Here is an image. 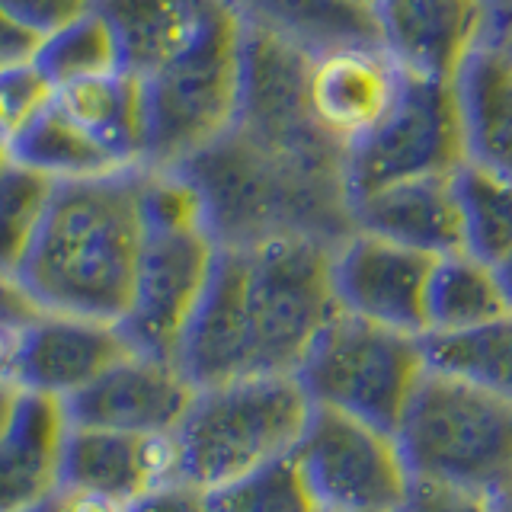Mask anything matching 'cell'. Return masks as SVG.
<instances>
[{"mask_svg": "<svg viewBox=\"0 0 512 512\" xmlns=\"http://www.w3.org/2000/svg\"><path fill=\"white\" fill-rule=\"evenodd\" d=\"M336 314L340 301L327 240L282 234L221 247L176 362L196 388L298 375Z\"/></svg>", "mask_w": 512, "mask_h": 512, "instance_id": "6da1fadb", "label": "cell"}, {"mask_svg": "<svg viewBox=\"0 0 512 512\" xmlns=\"http://www.w3.org/2000/svg\"><path fill=\"white\" fill-rule=\"evenodd\" d=\"M141 173L144 167L55 183L39 237L16 276L42 311L122 324L148 244Z\"/></svg>", "mask_w": 512, "mask_h": 512, "instance_id": "7a4b0ae2", "label": "cell"}, {"mask_svg": "<svg viewBox=\"0 0 512 512\" xmlns=\"http://www.w3.org/2000/svg\"><path fill=\"white\" fill-rule=\"evenodd\" d=\"M311 413L314 400L298 375L237 378L199 388L186 420L173 432L176 480L208 493L292 458Z\"/></svg>", "mask_w": 512, "mask_h": 512, "instance_id": "3957f363", "label": "cell"}, {"mask_svg": "<svg viewBox=\"0 0 512 512\" xmlns=\"http://www.w3.org/2000/svg\"><path fill=\"white\" fill-rule=\"evenodd\" d=\"M413 484L500 503L512 490V400L429 368L397 429Z\"/></svg>", "mask_w": 512, "mask_h": 512, "instance_id": "277c9868", "label": "cell"}, {"mask_svg": "<svg viewBox=\"0 0 512 512\" xmlns=\"http://www.w3.org/2000/svg\"><path fill=\"white\" fill-rule=\"evenodd\" d=\"M247 26L224 4L180 55L144 77L148 167L170 170L231 135L240 119Z\"/></svg>", "mask_w": 512, "mask_h": 512, "instance_id": "5b68a950", "label": "cell"}, {"mask_svg": "<svg viewBox=\"0 0 512 512\" xmlns=\"http://www.w3.org/2000/svg\"><path fill=\"white\" fill-rule=\"evenodd\" d=\"M426 372L423 336L340 311L298 368V381L314 407L397 432Z\"/></svg>", "mask_w": 512, "mask_h": 512, "instance_id": "8992f818", "label": "cell"}, {"mask_svg": "<svg viewBox=\"0 0 512 512\" xmlns=\"http://www.w3.org/2000/svg\"><path fill=\"white\" fill-rule=\"evenodd\" d=\"M461 164H468V138L455 80L404 71L384 119L346 151V196L352 202L404 180L452 176Z\"/></svg>", "mask_w": 512, "mask_h": 512, "instance_id": "52a82bcc", "label": "cell"}, {"mask_svg": "<svg viewBox=\"0 0 512 512\" xmlns=\"http://www.w3.org/2000/svg\"><path fill=\"white\" fill-rule=\"evenodd\" d=\"M320 512H404L413 477L397 432L314 407L292 452Z\"/></svg>", "mask_w": 512, "mask_h": 512, "instance_id": "ba28073f", "label": "cell"}, {"mask_svg": "<svg viewBox=\"0 0 512 512\" xmlns=\"http://www.w3.org/2000/svg\"><path fill=\"white\" fill-rule=\"evenodd\" d=\"M218 250L221 244L208 228L148 231L135 295L122 317V330L135 352L176 362L186 330L212 282Z\"/></svg>", "mask_w": 512, "mask_h": 512, "instance_id": "9c48e42d", "label": "cell"}, {"mask_svg": "<svg viewBox=\"0 0 512 512\" xmlns=\"http://www.w3.org/2000/svg\"><path fill=\"white\" fill-rule=\"evenodd\" d=\"M439 256L388 237L352 231L333 247V288L340 311L404 333L426 336V295Z\"/></svg>", "mask_w": 512, "mask_h": 512, "instance_id": "30bf717a", "label": "cell"}, {"mask_svg": "<svg viewBox=\"0 0 512 512\" xmlns=\"http://www.w3.org/2000/svg\"><path fill=\"white\" fill-rule=\"evenodd\" d=\"M132 352L135 346L116 320L42 311L20 333L10 381L29 394L71 400Z\"/></svg>", "mask_w": 512, "mask_h": 512, "instance_id": "8fae6325", "label": "cell"}, {"mask_svg": "<svg viewBox=\"0 0 512 512\" xmlns=\"http://www.w3.org/2000/svg\"><path fill=\"white\" fill-rule=\"evenodd\" d=\"M199 388L180 362L132 352L90 388L64 400L74 426H100L138 436H173Z\"/></svg>", "mask_w": 512, "mask_h": 512, "instance_id": "7c38bea8", "label": "cell"}, {"mask_svg": "<svg viewBox=\"0 0 512 512\" xmlns=\"http://www.w3.org/2000/svg\"><path fill=\"white\" fill-rule=\"evenodd\" d=\"M404 68L381 42L333 45L308 61V103L336 148L359 144L391 109Z\"/></svg>", "mask_w": 512, "mask_h": 512, "instance_id": "4fadbf2b", "label": "cell"}, {"mask_svg": "<svg viewBox=\"0 0 512 512\" xmlns=\"http://www.w3.org/2000/svg\"><path fill=\"white\" fill-rule=\"evenodd\" d=\"M381 45L410 74L455 80L490 36V0H372Z\"/></svg>", "mask_w": 512, "mask_h": 512, "instance_id": "5bb4252c", "label": "cell"}, {"mask_svg": "<svg viewBox=\"0 0 512 512\" xmlns=\"http://www.w3.org/2000/svg\"><path fill=\"white\" fill-rule=\"evenodd\" d=\"M167 480H176L173 436L74 426L64 448V487L96 500L132 506Z\"/></svg>", "mask_w": 512, "mask_h": 512, "instance_id": "9a60e30c", "label": "cell"}, {"mask_svg": "<svg viewBox=\"0 0 512 512\" xmlns=\"http://www.w3.org/2000/svg\"><path fill=\"white\" fill-rule=\"evenodd\" d=\"M71 416L64 400L20 394L0 436V512H32L64 487V448Z\"/></svg>", "mask_w": 512, "mask_h": 512, "instance_id": "2e32d148", "label": "cell"}, {"mask_svg": "<svg viewBox=\"0 0 512 512\" xmlns=\"http://www.w3.org/2000/svg\"><path fill=\"white\" fill-rule=\"evenodd\" d=\"M352 228L429 256L464 250L461 205L452 176H420L349 202Z\"/></svg>", "mask_w": 512, "mask_h": 512, "instance_id": "e0dca14e", "label": "cell"}, {"mask_svg": "<svg viewBox=\"0 0 512 512\" xmlns=\"http://www.w3.org/2000/svg\"><path fill=\"white\" fill-rule=\"evenodd\" d=\"M468 160L512 173V42L503 32L474 48L455 77Z\"/></svg>", "mask_w": 512, "mask_h": 512, "instance_id": "ac0fdd59", "label": "cell"}, {"mask_svg": "<svg viewBox=\"0 0 512 512\" xmlns=\"http://www.w3.org/2000/svg\"><path fill=\"white\" fill-rule=\"evenodd\" d=\"M58 109L125 170L148 167V93L135 71H112L58 90Z\"/></svg>", "mask_w": 512, "mask_h": 512, "instance_id": "d6986e66", "label": "cell"}, {"mask_svg": "<svg viewBox=\"0 0 512 512\" xmlns=\"http://www.w3.org/2000/svg\"><path fill=\"white\" fill-rule=\"evenodd\" d=\"M247 29L292 42L308 55L333 45L381 42L372 0H224Z\"/></svg>", "mask_w": 512, "mask_h": 512, "instance_id": "ffe728a7", "label": "cell"}, {"mask_svg": "<svg viewBox=\"0 0 512 512\" xmlns=\"http://www.w3.org/2000/svg\"><path fill=\"white\" fill-rule=\"evenodd\" d=\"M218 4L221 0H96V10L116 32L125 68L148 77L199 36Z\"/></svg>", "mask_w": 512, "mask_h": 512, "instance_id": "44dd1931", "label": "cell"}, {"mask_svg": "<svg viewBox=\"0 0 512 512\" xmlns=\"http://www.w3.org/2000/svg\"><path fill=\"white\" fill-rule=\"evenodd\" d=\"M512 304L496 266L468 250L439 256L426 295V333H458L503 317Z\"/></svg>", "mask_w": 512, "mask_h": 512, "instance_id": "7402d4cb", "label": "cell"}, {"mask_svg": "<svg viewBox=\"0 0 512 512\" xmlns=\"http://www.w3.org/2000/svg\"><path fill=\"white\" fill-rule=\"evenodd\" d=\"M464 250L490 266L512 253V173L468 160L455 173Z\"/></svg>", "mask_w": 512, "mask_h": 512, "instance_id": "603a6c76", "label": "cell"}, {"mask_svg": "<svg viewBox=\"0 0 512 512\" xmlns=\"http://www.w3.org/2000/svg\"><path fill=\"white\" fill-rule=\"evenodd\" d=\"M429 368L468 378L512 400V311L458 333H426Z\"/></svg>", "mask_w": 512, "mask_h": 512, "instance_id": "cb8c5ba5", "label": "cell"}, {"mask_svg": "<svg viewBox=\"0 0 512 512\" xmlns=\"http://www.w3.org/2000/svg\"><path fill=\"white\" fill-rule=\"evenodd\" d=\"M13 160L29 170L45 173L48 180H55V183L87 180V176L125 170L116 164V157L103 151L100 144L84 132V128L64 116L58 103L13 144Z\"/></svg>", "mask_w": 512, "mask_h": 512, "instance_id": "d4e9b609", "label": "cell"}, {"mask_svg": "<svg viewBox=\"0 0 512 512\" xmlns=\"http://www.w3.org/2000/svg\"><path fill=\"white\" fill-rule=\"evenodd\" d=\"M36 64L58 90L77 84V80L103 77L125 68L116 32H112L109 20L96 7L68 29L45 39Z\"/></svg>", "mask_w": 512, "mask_h": 512, "instance_id": "484cf974", "label": "cell"}, {"mask_svg": "<svg viewBox=\"0 0 512 512\" xmlns=\"http://www.w3.org/2000/svg\"><path fill=\"white\" fill-rule=\"evenodd\" d=\"M55 180L16 164L0 180V276H20L26 256L39 237Z\"/></svg>", "mask_w": 512, "mask_h": 512, "instance_id": "4316f807", "label": "cell"}, {"mask_svg": "<svg viewBox=\"0 0 512 512\" xmlns=\"http://www.w3.org/2000/svg\"><path fill=\"white\" fill-rule=\"evenodd\" d=\"M208 506L212 512H320L295 458L208 490Z\"/></svg>", "mask_w": 512, "mask_h": 512, "instance_id": "83f0119b", "label": "cell"}, {"mask_svg": "<svg viewBox=\"0 0 512 512\" xmlns=\"http://www.w3.org/2000/svg\"><path fill=\"white\" fill-rule=\"evenodd\" d=\"M55 96L58 87L36 61L0 74V144H7L10 154L13 144L55 106Z\"/></svg>", "mask_w": 512, "mask_h": 512, "instance_id": "f1b7e54d", "label": "cell"}, {"mask_svg": "<svg viewBox=\"0 0 512 512\" xmlns=\"http://www.w3.org/2000/svg\"><path fill=\"white\" fill-rule=\"evenodd\" d=\"M93 7L96 0H0V10L10 13L16 23H23L42 39H52L55 32L68 29Z\"/></svg>", "mask_w": 512, "mask_h": 512, "instance_id": "f546056e", "label": "cell"}, {"mask_svg": "<svg viewBox=\"0 0 512 512\" xmlns=\"http://www.w3.org/2000/svg\"><path fill=\"white\" fill-rule=\"evenodd\" d=\"M404 512H500L496 500L448 487H432V484H413L410 503Z\"/></svg>", "mask_w": 512, "mask_h": 512, "instance_id": "4dcf8cb0", "label": "cell"}, {"mask_svg": "<svg viewBox=\"0 0 512 512\" xmlns=\"http://www.w3.org/2000/svg\"><path fill=\"white\" fill-rule=\"evenodd\" d=\"M128 512H212V506H208L205 490L183 484V480H167L128 506Z\"/></svg>", "mask_w": 512, "mask_h": 512, "instance_id": "1f68e13d", "label": "cell"}, {"mask_svg": "<svg viewBox=\"0 0 512 512\" xmlns=\"http://www.w3.org/2000/svg\"><path fill=\"white\" fill-rule=\"evenodd\" d=\"M42 45H45L42 36H36L23 23H16L10 13L0 10V74L32 64L39 58Z\"/></svg>", "mask_w": 512, "mask_h": 512, "instance_id": "d6a6232c", "label": "cell"}, {"mask_svg": "<svg viewBox=\"0 0 512 512\" xmlns=\"http://www.w3.org/2000/svg\"><path fill=\"white\" fill-rule=\"evenodd\" d=\"M32 512H128V509L116 506V503H106V500H96V496H87V493L61 487L52 500H45L39 509H32Z\"/></svg>", "mask_w": 512, "mask_h": 512, "instance_id": "836d02e7", "label": "cell"}, {"mask_svg": "<svg viewBox=\"0 0 512 512\" xmlns=\"http://www.w3.org/2000/svg\"><path fill=\"white\" fill-rule=\"evenodd\" d=\"M20 388L10 381V378H0V436H4V429L10 426V420H13V410H16V404H20Z\"/></svg>", "mask_w": 512, "mask_h": 512, "instance_id": "e575fe53", "label": "cell"}, {"mask_svg": "<svg viewBox=\"0 0 512 512\" xmlns=\"http://www.w3.org/2000/svg\"><path fill=\"white\" fill-rule=\"evenodd\" d=\"M496 272H500V282H503V292H506V298H509V304H512V253L506 256V260L496 266Z\"/></svg>", "mask_w": 512, "mask_h": 512, "instance_id": "d590c367", "label": "cell"}, {"mask_svg": "<svg viewBox=\"0 0 512 512\" xmlns=\"http://www.w3.org/2000/svg\"><path fill=\"white\" fill-rule=\"evenodd\" d=\"M10 167H13V154H10L7 144H0V180H4Z\"/></svg>", "mask_w": 512, "mask_h": 512, "instance_id": "8d00e7d4", "label": "cell"}, {"mask_svg": "<svg viewBox=\"0 0 512 512\" xmlns=\"http://www.w3.org/2000/svg\"><path fill=\"white\" fill-rule=\"evenodd\" d=\"M496 506H500V512H512V490L503 496V500L500 503H496Z\"/></svg>", "mask_w": 512, "mask_h": 512, "instance_id": "74e56055", "label": "cell"}, {"mask_svg": "<svg viewBox=\"0 0 512 512\" xmlns=\"http://www.w3.org/2000/svg\"><path fill=\"white\" fill-rule=\"evenodd\" d=\"M503 36H506V39H509V42H512V23H509V26H506V29H503Z\"/></svg>", "mask_w": 512, "mask_h": 512, "instance_id": "f35d334b", "label": "cell"}]
</instances>
